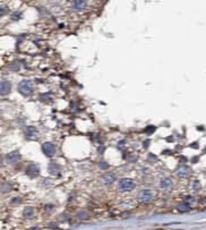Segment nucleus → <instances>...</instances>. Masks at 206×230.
<instances>
[{"label": "nucleus", "instance_id": "a211bd4d", "mask_svg": "<svg viewBox=\"0 0 206 230\" xmlns=\"http://www.w3.org/2000/svg\"><path fill=\"white\" fill-rule=\"evenodd\" d=\"M99 166L101 169H107L108 167H109V164H108L107 162H104V161H101V162L99 163Z\"/></svg>", "mask_w": 206, "mask_h": 230}, {"label": "nucleus", "instance_id": "5701e85b", "mask_svg": "<svg viewBox=\"0 0 206 230\" xmlns=\"http://www.w3.org/2000/svg\"><path fill=\"white\" fill-rule=\"evenodd\" d=\"M28 230H40V229L37 228V227H33V228H30Z\"/></svg>", "mask_w": 206, "mask_h": 230}, {"label": "nucleus", "instance_id": "4468645a", "mask_svg": "<svg viewBox=\"0 0 206 230\" xmlns=\"http://www.w3.org/2000/svg\"><path fill=\"white\" fill-rule=\"evenodd\" d=\"M59 171H60V168L58 164H55V163H50V166H49V172L51 174H59Z\"/></svg>", "mask_w": 206, "mask_h": 230}, {"label": "nucleus", "instance_id": "ddd939ff", "mask_svg": "<svg viewBox=\"0 0 206 230\" xmlns=\"http://www.w3.org/2000/svg\"><path fill=\"white\" fill-rule=\"evenodd\" d=\"M24 133H25V136H26L27 138H32V137L36 134V129L34 128V127L30 126V127H26V128H25V131H24Z\"/></svg>", "mask_w": 206, "mask_h": 230}, {"label": "nucleus", "instance_id": "dca6fc26", "mask_svg": "<svg viewBox=\"0 0 206 230\" xmlns=\"http://www.w3.org/2000/svg\"><path fill=\"white\" fill-rule=\"evenodd\" d=\"M77 218L80 219V220H85V219H88V213H87V212H85V211H82V212L77 213Z\"/></svg>", "mask_w": 206, "mask_h": 230}, {"label": "nucleus", "instance_id": "7ed1b4c3", "mask_svg": "<svg viewBox=\"0 0 206 230\" xmlns=\"http://www.w3.org/2000/svg\"><path fill=\"white\" fill-rule=\"evenodd\" d=\"M154 197V193L151 189H143L138 194V201L140 203H147L152 201V198Z\"/></svg>", "mask_w": 206, "mask_h": 230}, {"label": "nucleus", "instance_id": "6ab92c4d", "mask_svg": "<svg viewBox=\"0 0 206 230\" xmlns=\"http://www.w3.org/2000/svg\"><path fill=\"white\" fill-rule=\"evenodd\" d=\"M20 202V197H14L12 199V204H18V203Z\"/></svg>", "mask_w": 206, "mask_h": 230}, {"label": "nucleus", "instance_id": "f8f14e48", "mask_svg": "<svg viewBox=\"0 0 206 230\" xmlns=\"http://www.w3.org/2000/svg\"><path fill=\"white\" fill-rule=\"evenodd\" d=\"M103 181L107 185H111L115 181V174H105L103 176Z\"/></svg>", "mask_w": 206, "mask_h": 230}, {"label": "nucleus", "instance_id": "aec40b11", "mask_svg": "<svg viewBox=\"0 0 206 230\" xmlns=\"http://www.w3.org/2000/svg\"><path fill=\"white\" fill-rule=\"evenodd\" d=\"M193 187H194L195 190L199 189V187H201V186H199V182H198V181H194V186H193Z\"/></svg>", "mask_w": 206, "mask_h": 230}, {"label": "nucleus", "instance_id": "39448f33", "mask_svg": "<svg viewBox=\"0 0 206 230\" xmlns=\"http://www.w3.org/2000/svg\"><path fill=\"white\" fill-rule=\"evenodd\" d=\"M42 152L47 155L48 158H52L55 153V146L50 142L44 143L43 145H42Z\"/></svg>", "mask_w": 206, "mask_h": 230}, {"label": "nucleus", "instance_id": "6e6552de", "mask_svg": "<svg viewBox=\"0 0 206 230\" xmlns=\"http://www.w3.org/2000/svg\"><path fill=\"white\" fill-rule=\"evenodd\" d=\"M12 90V84L8 81H2L1 82V95H7Z\"/></svg>", "mask_w": 206, "mask_h": 230}, {"label": "nucleus", "instance_id": "423d86ee", "mask_svg": "<svg viewBox=\"0 0 206 230\" xmlns=\"http://www.w3.org/2000/svg\"><path fill=\"white\" fill-rule=\"evenodd\" d=\"M20 160V154L18 151H12V152H9L7 155H6V161L9 164H15L16 162H18Z\"/></svg>", "mask_w": 206, "mask_h": 230}, {"label": "nucleus", "instance_id": "9b49d317", "mask_svg": "<svg viewBox=\"0 0 206 230\" xmlns=\"http://www.w3.org/2000/svg\"><path fill=\"white\" fill-rule=\"evenodd\" d=\"M34 209L32 207V206H27V207H25L23 211V214H24V217L26 219H31L33 215H34Z\"/></svg>", "mask_w": 206, "mask_h": 230}, {"label": "nucleus", "instance_id": "f3484780", "mask_svg": "<svg viewBox=\"0 0 206 230\" xmlns=\"http://www.w3.org/2000/svg\"><path fill=\"white\" fill-rule=\"evenodd\" d=\"M154 131H155V127L154 126H150V127H147L146 129H145V133H146V134H151V133H153Z\"/></svg>", "mask_w": 206, "mask_h": 230}, {"label": "nucleus", "instance_id": "4be33fe9", "mask_svg": "<svg viewBox=\"0 0 206 230\" xmlns=\"http://www.w3.org/2000/svg\"><path fill=\"white\" fill-rule=\"evenodd\" d=\"M49 209H53V205H51V204H48V205H45V210H49Z\"/></svg>", "mask_w": 206, "mask_h": 230}, {"label": "nucleus", "instance_id": "2eb2a0df", "mask_svg": "<svg viewBox=\"0 0 206 230\" xmlns=\"http://www.w3.org/2000/svg\"><path fill=\"white\" fill-rule=\"evenodd\" d=\"M177 209H178V211H180V212H188V211L190 210V206L188 203H181Z\"/></svg>", "mask_w": 206, "mask_h": 230}, {"label": "nucleus", "instance_id": "1a4fd4ad", "mask_svg": "<svg viewBox=\"0 0 206 230\" xmlns=\"http://www.w3.org/2000/svg\"><path fill=\"white\" fill-rule=\"evenodd\" d=\"M87 6V1L85 0H76V1H73V7L77 9V10H82L84 8Z\"/></svg>", "mask_w": 206, "mask_h": 230}, {"label": "nucleus", "instance_id": "0eeeda50", "mask_svg": "<svg viewBox=\"0 0 206 230\" xmlns=\"http://www.w3.org/2000/svg\"><path fill=\"white\" fill-rule=\"evenodd\" d=\"M190 174V169L189 167L187 166H180L177 169V176L178 177H181V178H186V177H188Z\"/></svg>", "mask_w": 206, "mask_h": 230}, {"label": "nucleus", "instance_id": "f257e3e1", "mask_svg": "<svg viewBox=\"0 0 206 230\" xmlns=\"http://www.w3.org/2000/svg\"><path fill=\"white\" fill-rule=\"evenodd\" d=\"M18 92L24 96H30L33 93V83L31 81L24 79L18 84Z\"/></svg>", "mask_w": 206, "mask_h": 230}, {"label": "nucleus", "instance_id": "9d476101", "mask_svg": "<svg viewBox=\"0 0 206 230\" xmlns=\"http://www.w3.org/2000/svg\"><path fill=\"white\" fill-rule=\"evenodd\" d=\"M160 186H161V188H163V189H170L171 187H172V180H171L170 178L163 179L162 181L160 182Z\"/></svg>", "mask_w": 206, "mask_h": 230}, {"label": "nucleus", "instance_id": "412c9836", "mask_svg": "<svg viewBox=\"0 0 206 230\" xmlns=\"http://www.w3.org/2000/svg\"><path fill=\"white\" fill-rule=\"evenodd\" d=\"M6 12H8V9H6V8H4V7H1V15H5Z\"/></svg>", "mask_w": 206, "mask_h": 230}, {"label": "nucleus", "instance_id": "f03ea898", "mask_svg": "<svg viewBox=\"0 0 206 230\" xmlns=\"http://www.w3.org/2000/svg\"><path fill=\"white\" fill-rule=\"evenodd\" d=\"M118 188L121 192H130L135 188V182L129 178H123L118 182Z\"/></svg>", "mask_w": 206, "mask_h": 230}, {"label": "nucleus", "instance_id": "20e7f679", "mask_svg": "<svg viewBox=\"0 0 206 230\" xmlns=\"http://www.w3.org/2000/svg\"><path fill=\"white\" fill-rule=\"evenodd\" d=\"M25 174H27L28 177H31V178H35V177H37L40 174V168L36 164H34V163H31V164H28L26 167Z\"/></svg>", "mask_w": 206, "mask_h": 230}]
</instances>
